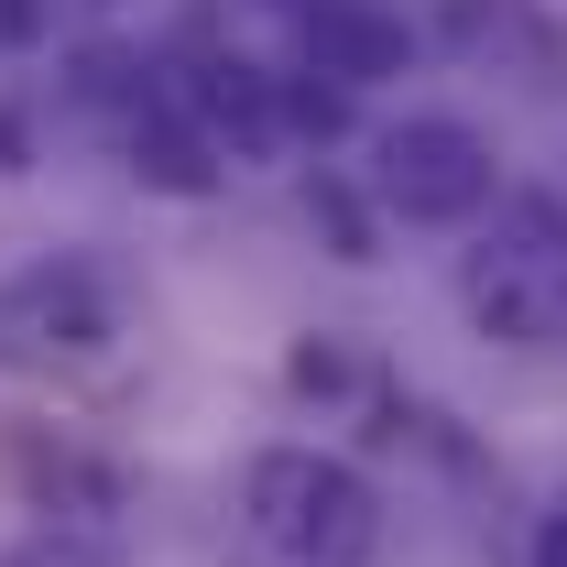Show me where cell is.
<instances>
[{"label":"cell","mask_w":567,"mask_h":567,"mask_svg":"<svg viewBox=\"0 0 567 567\" xmlns=\"http://www.w3.org/2000/svg\"><path fill=\"white\" fill-rule=\"evenodd\" d=\"M306 218L328 229V251H339V262H382V208L360 197L350 175H317V186H306Z\"/></svg>","instance_id":"cell-8"},{"label":"cell","mask_w":567,"mask_h":567,"mask_svg":"<svg viewBox=\"0 0 567 567\" xmlns=\"http://www.w3.org/2000/svg\"><path fill=\"white\" fill-rule=\"evenodd\" d=\"M502 197V153L458 110H404L371 132V208L404 229H470Z\"/></svg>","instance_id":"cell-3"},{"label":"cell","mask_w":567,"mask_h":567,"mask_svg":"<svg viewBox=\"0 0 567 567\" xmlns=\"http://www.w3.org/2000/svg\"><path fill=\"white\" fill-rule=\"evenodd\" d=\"M44 22H55V0H0V55H33Z\"/></svg>","instance_id":"cell-10"},{"label":"cell","mask_w":567,"mask_h":567,"mask_svg":"<svg viewBox=\"0 0 567 567\" xmlns=\"http://www.w3.org/2000/svg\"><path fill=\"white\" fill-rule=\"evenodd\" d=\"M350 132V99H339V87H328V76H284V142H339Z\"/></svg>","instance_id":"cell-9"},{"label":"cell","mask_w":567,"mask_h":567,"mask_svg":"<svg viewBox=\"0 0 567 567\" xmlns=\"http://www.w3.org/2000/svg\"><path fill=\"white\" fill-rule=\"evenodd\" d=\"M295 66L328 76L339 99L393 87V76L415 66V22L393 0H295Z\"/></svg>","instance_id":"cell-6"},{"label":"cell","mask_w":567,"mask_h":567,"mask_svg":"<svg viewBox=\"0 0 567 567\" xmlns=\"http://www.w3.org/2000/svg\"><path fill=\"white\" fill-rule=\"evenodd\" d=\"M458 306L492 350H567V208L524 197V208L481 229L458 251Z\"/></svg>","instance_id":"cell-2"},{"label":"cell","mask_w":567,"mask_h":567,"mask_svg":"<svg viewBox=\"0 0 567 567\" xmlns=\"http://www.w3.org/2000/svg\"><path fill=\"white\" fill-rule=\"evenodd\" d=\"M22 164H33V121H22V110H0V175H22Z\"/></svg>","instance_id":"cell-12"},{"label":"cell","mask_w":567,"mask_h":567,"mask_svg":"<svg viewBox=\"0 0 567 567\" xmlns=\"http://www.w3.org/2000/svg\"><path fill=\"white\" fill-rule=\"evenodd\" d=\"M262 11H295V0H262Z\"/></svg>","instance_id":"cell-13"},{"label":"cell","mask_w":567,"mask_h":567,"mask_svg":"<svg viewBox=\"0 0 567 567\" xmlns=\"http://www.w3.org/2000/svg\"><path fill=\"white\" fill-rule=\"evenodd\" d=\"M240 513L284 567H371L382 557V492L339 447H295V436L262 447L240 470Z\"/></svg>","instance_id":"cell-1"},{"label":"cell","mask_w":567,"mask_h":567,"mask_svg":"<svg viewBox=\"0 0 567 567\" xmlns=\"http://www.w3.org/2000/svg\"><path fill=\"white\" fill-rule=\"evenodd\" d=\"M121 350V284L87 251H44L0 274V360L11 371H87Z\"/></svg>","instance_id":"cell-4"},{"label":"cell","mask_w":567,"mask_h":567,"mask_svg":"<svg viewBox=\"0 0 567 567\" xmlns=\"http://www.w3.org/2000/svg\"><path fill=\"white\" fill-rule=\"evenodd\" d=\"M164 99H175V121L208 142L218 164H274V153H295L284 142V76L251 66V55H229V44H186L164 66Z\"/></svg>","instance_id":"cell-5"},{"label":"cell","mask_w":567,"mask_h":567,"mask_svg":"<svg viewBox=\"0 0 567 567\" xmlns=\"http://www.w3.org/2000/svg\"><path fill=\"white\" fill-rule=\"evenodd\" d=\"M524 567H567V502L535 524V546H524Z\"/></svg>","instance_id":"cell-11"},{"label":"cell","mask_w":567,"mask_h":567,"mask_svg":"<svg viewBox=\"0 0 567 567\" xmlns=\"http://www.w3.org/2000/svg\"><path fill=\"white\" fill-rule=\"evenodd\" d=\"M557 208H567V186H557Z\"/></svg>","instance_id":"cell-14"},{"label":"cell","mask_w":567,"mask_h":567,"mask_svg":"<svg viewBox=\"0 0 567 567\" xmlns=\"http://www.w3.org/2000/svg\"><path fill=\"white\" fill-rule=\"evenodd\" d=\"M121 164H132V186H153V197H218V186H229V164H218L175 110L132 121V132H121Z\"/></svg>","instance_id":"cell-7"}]
</instances>
